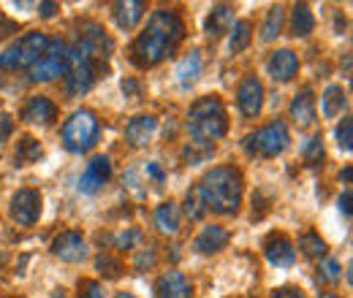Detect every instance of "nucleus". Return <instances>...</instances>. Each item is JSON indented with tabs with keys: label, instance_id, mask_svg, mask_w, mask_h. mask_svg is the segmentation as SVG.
<instances>
[{
	"label": "nucleus",
	"instance_id": "obj_7",
	"mask_svg": "<svg viewBox=\"0 0 353 298\" xmlns=\"http://www.w3.org/2000/svg\"><path fill=\"white\" fill-rule=\"evenodd\" d=\"M95 82V63L85 54V49L77 43L68 49V68H65V92L71 98L85 95Z\"/></svg>",
	"mask_w": 353,
	"mask_h": 298
},
{
	"label": "nucleus",
	"instance_id": "obj_11",
	"mask_svg": "<svg viewBox=\"0 0 353 298\" xmlns=\"http://www.w3.org/2000/svg\"><path fill=\"white\" fill-rule=\"evenodd\" d=\"M52 253L65 263H82L88 257V242L82 239L79 231H63L60 236H54Z\"/></svg>",
	"mask_w": 353,
	"mask_h": 298
},
{
	"label": "nucleus",
	"instance_id": "obj_27",
	"mask_svg": "<svg viewBox=\"0 0 353 298\" xmlns=\"http://www.w3.org/2000/svg\"><path fill=\"white\" fill-rule=\"evenodd\" d=\"M312 28H315V17H312V11H310L307 6L302 3H296L294 6V14H291V33L296 36V39H305L312 33Z\"/></svg>",
	"mask_w": 353,
	"mask_h": 298
},
{
	"label": "nucleus",
	"instance_id": "obj_1",
	"mask_svg": "<svg viewBox=\"0 0 353 298\" xmlns=\"http://www.w3.org/2000/svg\"><path fill=\"white\" fill-rule=\"evenodd\" d=\"M182 33H185L182 19L174 11H169V8L152 11V17L147 19V28L133 41V63L139 68L158 65L163 57H169L176 49V43L182 41Z\"/></svg>",
	"mask_w": 353,
	"mask_h": 298
},
{
	"label": "nucleus",
	"instance_id": "obj_17",
	"mask_svg": "<svg viewBox=\"0 0 353 298\" xmlns=\"http://www.w3.org/2000/svg\"><path fill=\"white\" fill-rule=\"evenodd\" d=\"M225 244H228V231L221 228V225H207V228H201V233L196 236L193 250L201 253V255H215V253H221Z\"/></svg>",
	"mask_w": 353,
	"mask_h": 298
},
{
	"label": "nucleus",
	"instance_id": "obj_2",
	"mask_svg": "<svg viewBox=\"0 0 353 298\" xmlns=\"http://www.w3.org/2000/svg\"><path fill=\"white\" fill-rule=\"evenodd\" d=\"M196 190L207 209L215 214H236L242 204V173L231 166H218L204 173Z\"/></svg>",
	"mask_w": 353,
	"mask_h": 298
},
{
	"label": "nucleus",
	"instance_id": "obj_41",
	"mask_svg": "<svg viewBox=\"0 0 353 298\" xmlns=\"http://www.w3.org/2000/svg\"><path fill=\"white\" fill-rule=\"evenodd\" d=\"M340 212L345 214V217H351V190H345L340 195Z\"/></svg>",
	"mask_w": 353,
	"mask_h": 298
},
{
	"label": "nucleus",
	"instance_id": "obj_21",
	"mask_svg": "<svg viewBox=\"0 0 353 298\" xmlns=\"http://www.w3.org/2000/svg\"><path fill=\"white\" fill-rule=\"evenodd\" d=\"M231 28H234V8H231V6H212V11H210L207 19H204L207 36L218 39L223 33H228Z\"/></svg>",
	"mask_w": 353,
	"mask_h": 298
},
{
	"label": "nucleus",
	"instance_id": "obj_18",
	"mask_svg": "<svg viewBox=\"0 0 353 298\" xmlns=\"http://www.w3.org/2000/svg\"><path fill=\"white\" fill-rule=\"evenodd\" d=\"M155 130H158V120H155V117L139 114V117H133L131 123L125 125V141H128L131 147H144V144L152 141Z\"/></svg>",
	"mask_w": 353,
	"mask_h": 298
},
{
	"label": "nucleus",
	"instance_id": "obj_40",
	"mask_svg": "<svg viewBox=\"0 0 353 298\" xmlns=\"http://www.w3.org/2000/svg\"><path fill=\"white\" fill-rule=\"evenodd\" d=\"M152 263H155V253H152V250H147V253H141V255H139V260H136V268L141 271L144 266H152Z\"/></svg>",
	"mask_w": 353,
	"mask_h": 298
},
{
	"label": "nucleus",
	"instance_id": "obj_36",
	"mask_svg": "<svg viewBox=\"0 0 353 298\" xmlns=\"http://www.w3.org/2000/svg\"><path fill=\"white\" fill-rule=\"evenodd\" d=\"M79 298H103V290H101V285H98V282L85 279V282L79 285Z\"/></svg>",
	"mask_w": 353,
	"mask_h": 298
},
{
	"label": "nucleus",
	"instance_id": "obj_37",
	"mask_svg": "<svg viewBox=\"0 0 353 298\" xmlns=\"http://www.w3.org/2000/svg\"><path fill=\"white\" fill-rule=\"evenodd\" d=\"M136 239H139V231H136V228H131V231H123V233L117 236V250H131Z\"/></svg>",
	"mask_w": 353,
	"mask_h": 298
},
{
	"label": "nucleus",
	"instance_id": "obj_20",
	"mask_svg": "<svg viewBox=\"0 0 353 298\" xmlns=\"http://www.w3.org/2000/svg\"><path fill=\"white\" fill-rule=\"evenodd\" d=\"M291 117L296 120L299 128H310L315 123V98H312V89H302L296 92V98L291 100Z\"/></svg>",
	"mask_w": 353,
	"mask_h": 298
},
{
	"label": "nucleus",
	"instance_id": "obj_34",
	"mask_svg": "<svg viewBox=\"0 0 353 298\" xmlns=\"http://www.w3.org/2000/svg\"><path fill=\"white\" fill-rule=\"evenodd\" d=\"M95 266L109 277V279H117L120 277V271H123V266H120V260H114L112 255H101L95 260Z\"/></svg>",
	"mask_w": 353,
	"mask_h": 298
},
{
	"label": "nucleus",
	"instance_id": "obj_32",
	"mask_svg": "<svg viewBox=\"0 0 353 298\" xmlns=\"http://www.w3.org/2000/svg\"><path fill=\"white\" fill-rule=\"evenodd\" d=\"M185 214H188L190 220H201V217L207 214V206H204V201H201V195H199L196 187H193V190L188 193V198H185Z\"/></svg>",
	"mask_w": 353,
	"mask_h": 298
},
{
	"label": "nucleus",
	"instance_id": "obj_26",
	"mask_svg": "<svg viewBox=\"0 0 353 298\" xmlns=\"http://www.w3.org/2000/svg\"><path fill=\"white\" fill-rule=\"evenodd\" d=\"M41 155H44V149H41V144H39L33 136H22V138L17 141V152H14L17 166H30V163H36Z\"/></svg>",
	"mask_w": 353,
	"mask_h": 298
},
{
	"label": "nucleus",
	"instance_id": "obj_12",
	"mask_svg": "<svg viewBox=\"0 0 353 298\" xmlns=\"http://www.w3.org/2000/svg\"><path fill=\"white\" fill-rule=\"evenodd\" d=\"M236 100H239V111L245 117H259L261 106H264V85L256 76H245L239 85V92H236Z\"/></svg>",
	"mask_w": 353,
	"mask_h": 298
},
{
	"label": "nucleus",
	"instance_id": "obj_23",
	"mask_svg": "<svg viewBox=\"0 0 353 298\" xmlns=\"http://www.w3.org/2000/svg\"><path fill=\"white\" fill-rule=\"evenodd\" d=\"M199 76H201V54L199 52H190L176 65V82L182 87H190Z\"/></svg>",
	"mask_w": 353,
	"mask_h": 298
},
{
	"label": "nucleus",
	"instance_id": "obj_6",
	"mask_svg": "<svg viewBox=\"0 0 353 298\" xmlns=\"http://www.w3.org/2000/svg\"><path fill=\"white\" fill-rule=\"evenodd\" d=\"M288 141H291V136H288L285 123L277 120V123H269V125H264L261 130L250 133V136L245 138V147H248L250 155H259V158H277L280 152H285Z\"/></svg>",
	"mask_w": 353,
	"mask_h": 298
},
{
	"label": "nucleus",
	"instance_id": "obj_13",
	"mask_svg": "<svg viewBox=\"0 0 353 298\" xmlns=\"http://www.w3.org/2000/svg\"><path fill=\"white\" fill-rule=\"evenodd\" d=\"M109 176H112V163H109V158L95 155L88 163L85 173L79 176V193H88V195L98 193V190L109 182Z\"/></svg>",
	"mask_w": 353,
	"mask_h": 298
},
{
	"label": "nucleus",
	"instance_id": "obj_31",
	"mask_svg": "<svg viewBox=\"0 0 353 298\" xmlns=\"http://www.w3.org/2000/svg\"><path fill=\"white\" fill-rule=\"evenodd\" d=\"M302 160H305L307 166H318V163L323 160V138H321V133L312 136L307 144H305V149H302Z\"/></svg>",
	"mask_w": 353,
	"mask_h": 298
},
{
	"label": "nucleus",
	"instance_id": "obj_22",
	"mask_svg": "<svg viewBox=\"0 0 353 298\" xmlns=\"http://www.w3.org/2000/svg\"><path fill=\"white\" fill-rule=\"evenodd\" d=\"M144 17V3L139 0H125V3H117L114 6V19L123 30H133Z\"/></svg>",
	"mask_w": 353,
	"mask_h": 298
},
{
	"label": "nucleus",
	"instance_id": "obj_28",
	"mask_svg": "<svg viewBox=\"0 0 353 298\" xmlns=\"http://www.w3.org/2000/svg\"><path fill=\"white\" fill-rule=\"evenodd\" d=\"M299 250H302V255L310 257V260H321V257L326 255V242H323L315 231H307V233L299 236Z\"/></svg>",
	"mask_w": 353,
	"mask_h": 298
},
{
	"label": "nucleus",
	"instance_id": "obj_35",
	"mask_svg": "<svg viewBox=\"0 0 353 298\" xmlns=\"http://www.w3.org/2000/svg\"><path fill=\"white\" fill-rule=\"evenodd\" d=\"M351 138H353V123L345 117V120H343V125L337 128V144H340V149H343V152H351V147H353Z\"/></svg>",
	"mask_w": 353,
	"mask_h": 298
},
{
	"label": "nucleus",
	"instance_id": "obj_9",
	"mask_svg": "<svg viewBox=\"0 0 353 298\" xmlns=\"http://www.w3.org/2000/svg\"><path fill=\"white\" fill-rule=\"evenodd\" d=\"M79 46L85 49V54H88L95 65H103V60H109V54L114 49V43L106 36V30L101 25H95V22L82 25V30H79Z\"/></svg>",
	"mask_w": 353,
	"mask_h": 298
},
{
	"label": "nucleus",
	"instance_id": "obj_30",
	"mask_svg": "<svg viewBox=\"0 0 353 298\" xmlns=\"http://www.w3.org/2000/svg\"><path fill=\"white\" fill-rule=\"evenodd\" d=\"M253 41V28H250V22H236L234 25V33H231V43H228V49L234 52V54H239V52H245L248 46Z\"/></svg>",
	"mask_w": 353,
	"mask_h": 298
},
{
	"label": "nucleus",
	"instance_id": "obj_3",
	"mask_svg": "<svg viewBox=\"0 0 353 298\" xmlns=\"http://www.w3.org/2000/svg\"><path fill=\"white\" fill-rule=\"evenodd\" d=\"M228 130V114L218 95L199 98L188 111V133L193 138V147L212 149V144L225 136Z\"/></svg>",
	"mask_w": 353,
	"mask_h": 298
},
{
	"label": "nucleus",
	"instance_id": "obj_38",
	"mask_svg": "<svg viewBox=\"0 0 353 298\" xmlns=\"http://www.w3.org/2000/svg\"><path fill=\"white\" fill-rule=\"evenodd\" d=\"M11 130H14V120L0 111V144H6L11 138Z\"/></svg>",
	"mask_w": 353,
	"mask_h": 298
},
{
	"label": "nucleus",
	"instance_id": "obj_14",
	"mask_svg": "<svg viewBox=\"0 0 353 298\" xmlns=\"http://www.w3.org/2000/svg\"><path fill=\"white\" fill-rule=\"evenodd\" d=\"M264 255L272 266L288 268V266L294 263V257H296V250H294V244H291L288 236H283V233H269L264 239Z\"/></svg>",
	"mask_w": 353,
	"mask_h": 298
},
{
	"label": "nucleus",
	"instance_id": "obj_39",
	"mask_svg": "<svg viewBox=\"0 0 353 298\" xmlns=\"http://www.w3.org/2000/svg\"><path fill=\"white\" fill-rule=\"evenodd\" d=\"M272 298H305L302 296V290H296V288H277Z\"/></svg>",
	"mask_w": 353,
	"mask_h": 298
},
{
	"label": "nucleus",
	"instance_id": "obj_4",
	"mask_svg": "<svg viewBox=\"0 0 353 298\" xmlns=\"http://www.w3.org/2000/svg\"><path fill=\"white\" fill-rule=\"evenodd\" d=\"M49 39L44 33H25L17 43H11L0 54V68L3 71H17V68H33L44 57Z\"/></svg>",
	"mask_w": 353,
	"mask_h": 298
},
{
	"label": "nucleus",
	"instance_id": "obj_25",
	"mask_svg": "<svg viewBox=\"0 0 353 298\" xmlns=\"http://www.w3.org/2000/svg\"><path fill=\"white\" fill-rule=\"evenodd\" d=\"M155 225L161 228V233H169V236H174L179 233V206L176 204H161L158 209H155Z\"/></svg>",
	"mask_w": 353,
	"mask_h": 298
},
{
	"label": "nucleus",
	"instance_id": "obj_42",
	"mask_svg": "<svg viewBox=\"0 0 353 298\" xmlns=\"http://www.w3.org/2000/svg\"><path fill=\"white\" fill-rule=\"evenodd\" d=\"M147 176H152V179H155V182H163V171L158 169V163H147Z\"/></svg>",
	"mask_w": 353,
	"mask_h": 298
},
{
	"label": "nucleus",
	"instance_id": "obj_43",
	"mask_svg": "<svg viewBox=\"0 0 353 298\" xmlns=\"http://www.w3.org/2000/svg\"><path fill=\"white\" fill-rule=\"evenodd\" d=\"M39 8H41V14H44V17H52V14L57 11V6H54V3H39Z\"/></svg>",
	"mask_w": 353,
	"mask_h": 298
},
{
	"label": "nucleus",
	"instance_id": "obj_15",
	"mask_svg": "<svg viewBox=\"0 0 353 298\" xmlns=\"http://www.w3.org/2000/svg\"><path fill=\"white\" fill-rule=\"evenodd\" d=\"M266 71L274 82H291L299 71V57L291 49H277V52H272V57L266 63Z\"/></svg>",
	"mask_w": 353,
	"mask_h": 298
},
{
	"label": "nucleus",
	"instance_id": "obj_44",
	"mask_svg": "<svg viewBox=\"0 0 353 298\" xmlns=\"http://www.w3.org/2000/svg\"><path fill=\"white\" fill-rule=\"evenodd\" d=\"M321 298H340L337 293H321Z\"/></svg>",
	"mask_w": 353,
	"mask_h": 298
},
{
	"label": "nucleus",
	"instance_id": "obj_19",
	"mask_svg": "<svg viewBox=\"0 0 353 298\" xmlns=\"http://www.w3.org/2000/svg\"><path fill=\"white\" fill-rule=\"evenodd\" d=\"M155 293H158V298H193L188 279H185L179 271H166V274L158 279Z\"/></svg>",
	"mask_w": 353,
	"mask_h": 298
},
{
	"label": "nucleus",
	"instance_id": "obj_45",
	"mask_svg": "<svg viewBox=\"0 0 353 298\" xmlns=\"http://www.w3.org/2000/svg\"><path fill=\"white\" fill-rule=\"evenodd\" d=\"M117 298H136L133 293H117Z\"/></svg>",
	"mask_w": 353,
	"mask_h": 298
},
{
	"label": "nucleus",
	"instance_id": "obj_33",
	"mask_svg": "<svg viewBox=\"0 0 353 298\" xmlns=\"http://www.w3.org/2000/svg\"><path fill=\"white\" fill-rule=\"evenodd\" d=\"M318 277H321L323 282H340V263H337L334 257H326V260L321 263V268H318Z\"/></svg>",
	"mask_w": 353,
	"mask_h": 298
},
{
	"label": "nucleus",
	"instance_id": "obj_10",
	"mask_svg": "<svg viewBox=\"0 0 353 298\" xmlns=\"http://www.w3.org/2000/svg\"><path fill=\"white\" fill-rule=\"evenodd\" d=\"M41 217V193L36 190H17L11 198V220L19 225H33Z\"/></svg>",
	"mask_w": 353,
	"mask_h": 298
},
{
	"label": "nucleus",
	"instance_id": "obj_24",
	"mask_svg": "<svg viewBox=\"0 0 353 298\" xmlns=\"http://www.w3.org/2000/svg\"><path fill=\"white\" fill-rule=\"evenodd\" d=\"M321 106H323V114L326 117H337V114H343V109L348 106V95H345V89L340 85H329L326 87V92H323V98H321Z\"/></svg>",
	"mask_w": 353,
	"mask_h": 298
},
{
	"label": "nucleus",
	"instance_id": "obj_29",
	"mask_svg": "<svg viewBox=\"0 0 353 298\" xmlns=\"http://www.w3.org/2000/svg\"><path fill=\"white\" fill-rule=\"evenodd\" d=\"M283 22H285V11H283L280 6L269 8L264 28H261V39H264V41H274V39L280 36V30H283Z\"/></svg>",
	"mask_w": 353,
	"mask_h": 298
},
{
	"label": "nucleus",
	"instance_id": "obj_5",
	"mask_svg": "<svg viewBox=\"0 0 353 298\" xmlns=\"http://www.w3.org/2000/svg\"><path fill=\"white\" fill-rule=\"evenodd\" d=\"M95 138H98V120H95V114L88 111V109L74 111L71 120L63 125V144L74 155L88 152L90 147L95 144Z\"/></svg>",
	"mask_w": 353,
	"mask_h": 298
},
{
	"label": "nucleus",
	"instance_id": "obj_16",
	"mask_svg": "<svg viewBox=\"0 0 353 298\" xmlns=\"http://www.w3.org/2000/svg\"><path fill=\"white\" fill-rule=\"evenodd\" d=\"M22 120L30 125H52L57 120V106L44 95H33L22 109Z\"/></svg>",
	"mask_w": 353,
	"mask_h": 298
},
{
	"label": "nucleus",
	"instance_id": "obj_8",
	"mask_svg": "<svg viewBox=\"0 0 353 298\" xmlns=\"http://www.w3.org/2000/svg\"><path fill=\"white\" fill-rule=\"evenodd\" d=\"M65 68H68V46L54 39L46 46L44 57L30 68V79L33 82H52L57 76H65Z\"/></svg>",
	"mask_w": 353,
	"mask_h": 298
}]
</instances>
